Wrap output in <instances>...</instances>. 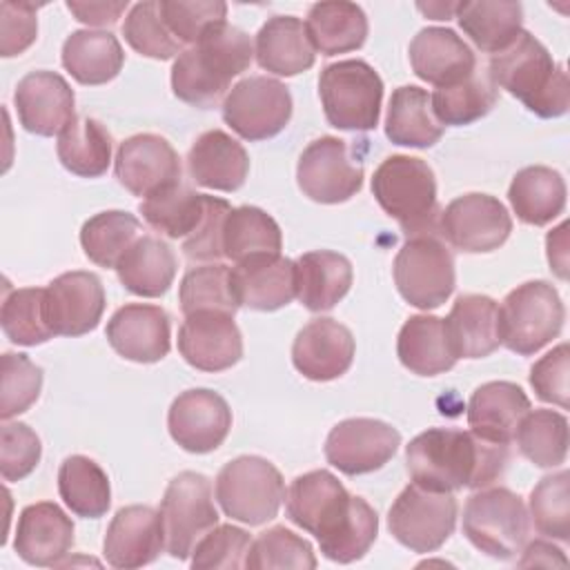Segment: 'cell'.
<instances>
[{
	"instance_id": "obj_1",
	"label": "cell",
	"mask_w": 570,
	"mask_h": 570,
	"mask_svg": "<svg viewBox=\"0 0 570 570\" xmlns=\"http://www.w3.org/2000/svg\"><path fill=\"white\" fill-rule=\"evenodd\" d=\"M285 510L289 521L314 534L321 552L336 563L365 557L379 534L376 510L363 497H352L330 470L296 476L285 494Z\"/></svg>"
},
{
	"instance_id": "obj_2",
	"label": "cell",
	"mask_w": 570,
	"mask_h": 570,
	"mask_svg": "<svg viewBox=\"0 0 570 570\" xmlns=\"http://www.w3.org/2000/svg\"><path fill=\"white\" fill-rule=\"evenodd\" d=\"M508 459L505 443H492L472 430L452 428H430L405 448L412 483L434 492L488 488L503 474Z\"/></svg>"
},
{
	"instance_id": "obj_3",
	"label": "cell",
	"mask_w": 570,
	"mask_h": 570,
	"mask_svg": "<svg viewBox=\"0 0 570 570\" xmlns=\"http://www.w3.org/2000/svg\"><path fill=\"white\" fill-rule=\"evenodd\" d=\"M249 36L225 22L209 27L196 45L185 49L171 67L174 96L187 105L209 109L227 96L232 78L252 65Z\"/></svg>"
},
{
	"instance_id": "obj_4",
	"label": "cell",
	"mask_w": 570,
	"mask_h": 570,
	"mask_svg": "<svg viewBox=\"0 0 570 570\" xmlns=\"http://www.w3.org/2000/svg\"><path fill=\"white\" fill-rule=\"evenodd\" d=\"M488 76L497 89L519 98L539 118H559L568 111V73L530 31H521L508 49L490 58Z\"/></svg>"
},
{
	"instance_id": "obj_5",
	"label": "cell",
	"mask_w": 570,
	"mask_h": 570,
	"mask_svg": "<svg viewBox=\"0 0 570 570\" xmlns=\"http://www.w3.org/2000/svg\"><path fill=\"white\" fill-rule=\"evenodd\" d=\"M372 194L407 238L436 234L439 200L432 167L414 156H387L372 176Z\"/></svg>"
},
{
	"instance_id": "obj_6",
	"label": "cell",
	"mask_w": 570,
	"mask_h": 570,
	"mask_svg": "<svg viewBox=\"0 0 570 570\" xmlns=\"http://www.w3.org/2000/svg\"><path fill=\"white\" fill-rule=\"evenodd\" d=\"M463 534L492 559H514L528 543V508L508 488H479L463 508Z\"/></svg>"
},
{
	"instance_id": "obj_7",
	"label": "cell",
	"mask_w": 570,
	"mask_h": 570,
	"mask_svg": "<svg viewBox=\"0 0 570 570\" xmlns=\"http://www.w3.org/2000/svg\"><path fill=\"white\" fill-rule=\"evenodd\" d=\"M318 96L325 118L343 131H370L379 125L383 80L365 60H338L323 67Z\"/></svg>"
},
{
	"instance_id": "obj_8",
	"label": "cell",
	"mask_w": 570,
	"mask_h": 570,
	"mask_svg": "<svg viewBox=\"0 0 570 570\" xmlns=\"http://www.w3.org/2000/svg\"><path fill=\"white\" fill-rule=\"evenodd\" d=\"M216 501L234 521L261 525L278 514L285 481L272 461L254 454L236 456L216 476Z\"/></svg>"
},
{
	"instance_id": "obj_9",
	"label": "cell",
	"mask_w": 570,
	"mask_h": 570,
	"mask_svg": "<svg viewBox=\"0 0 570 570\" xmlns=\"http://www.w3.org/2000/svg\"><path fill=\"white\" fill-rule=\"evenodd\" d=\"M566 307L548 281L517 285L499 307L501 345L530 356L561 334Z\"/></svg>"
},
{
	"instance_id": "obj_10",
	"label": "cell",
	"mask_w": 570,
	"mask_h": 570,
	"mask_svg": "<svg viewBox=\"0 0 570 570\" xmlns=\"http://www.w3.org/2000/svg\"><path fill=\"white\" fill-rule=\"evenodd\" d=\"M158 512L163 519L165 550L178 561L189 559L196 543L218 525L212 481L191 470L176 474L163 494Z\"/></svg>"
},
{
	"instance_id": "obj_11",
	"label": "cell",
	"mask_w": 570,
	"mask_h": 570,
	"mask_svg": "<svg viewBox=\"0 0 570 570\" xmlns=\"http://www.w3.org/2000/svg\"><path fill=\"white\" fill-rule=\"evenodd\" d=\"M392 274L399 294L419 309L443 305L456 283L452 252L436 234L407 238L394 258Z\"/></svg>"
},
{
	"instance_id": "obj_12",
	"label": "cell",
	"mask_w": 570,
	"mask_h": 570,
	"mask_svg": "<svg viewBox=\"0 0 570 570\" xmlns=\"http://www.w3.org/2000/svg\"><path fill=\"white\" fill-rule=\"evenodd\" d=\"M456 499L452 492L425 490L416 483L403 488L387 512L392 537L412 552L439 550L456 525Z\"/></svg>"
},
{
	"instance_id": "obj_13",
	"label": "cell",
	"mask_w": 570,
	"mask_h": 570,
	"mask_svg": "<svg viewBox=\"0 0 570 570\" xmlns=\"http://www.w3.org/2000/svg\"><path fill=\"white\" fill-rule=\"evenodd\" d=\"M292 118L289 89L267 76L236 82L223 100V120L245 140H267L281 134Z\"/></svg>"
},
{
	"instance_id": "obj_14",
	"label": "cell",
	"mask_w": 570,
	"mask_h": 570,
	"mask_svg": "<svg viewBox=\"0 0 570 570\" xmlns=\"http://www.w3.org/2000/svg\"><path fill=\"white\" fill-rule=\"evenodd\" d=\"M296 183L309 200L338 205L361 191L363 165L350 158L345 140L321 136L303 149L296 165Z\"/></svg>"
},
{
	"instance_id": "obj_15",
	"label": "cell",
	"mask_w": 570,
	"mask_h": 570,
	"mask_svg": "<svg viewBox=\"0 0 570 570\" xmlns=\"http://www.w3.org/2000/svg\"><path fill=\"white\" fill-rule=\"evenodd\" d=\"M439 232L459 252L488 254L508 240L512 218L499 198L472 191L454 198L441 212Z\"/></svg>"
},
{
	"instance_id": "obj_16",
	"label": "cell",
	"mask_w": 570,
	"mask_h": 570,
	"mask_svg": "<svg viewBox=\"0 0 570 570\" xmlns=\"http://www.w3.org/2000/svg\"><path fill=\"white\" fill-rule=\"evenodd\" d=\"M401 434L385 421L356 416L336 423L325 439V459L347 476L383 468L399 450Z\"/></svg>"
},
{
	"instance_id": "obj_17",
	"label": "cell",
	"mask_w": 570,
	"mask_h": 570,
	"mask_svg": "<svg viewBox=\"0 0 570 570\" xmlns=\"http://www.w3.org/2000/svg\"><path fill=\"white\" fill-rule=\"evenodd\" d=\"M167 428L183 450L207 454L227 439L232 430V410L214 390H185L174 399L167 412Z\"/></svg>"
},
{
	"instance_id": "obj_18",
	"label": "cell",
	"mask_w": 570,
	"mask_h": 570,
	"mask_svg": "<svg viewBox=\"0 0 570 570\" xmlns=\"http://www.w3.org/2000/svg\"><path fill=\"white\" fill-rule=\"evenodd\" d=\"M105 303L102 281L94 272H65L45 287V312L56 336H82L96 330Z\"/></svg>"
},
{
	"instance_id": "obj_19",
	"label": "cell",
	"mask_w": 570,
	"mask_h": 570,
	"mask_svg": "<svg viewBox=\"0 0 570 570\" xmlns=\"http://www.w3.org/2000/svg\"><path fill=\"white\" fill-rule=\"evenodd\" d=\"M114 171L118 183L134 196L151 194L180 183V158L171 142L158 134H136L120 142Z\"/></svg>"
},
{
	"instance_id": "obj_20",
	"label": "cell",
	"mask_w": 570,
	"mask_h": 570,
	"mask_svg": "<svg viewBox=\"0 0 570 570\" xmlns=\"http://www.w3.org/2000/svg\"><path fill=\"white\" fill-rule=\"evenodd\" d=\"M178 352L187 365L200 372H223L243 356V336L232 314L194 312L178 327Z\"/></svg>"
},
{
	"instance_id": "obj_21",
	"label": "cell",
	"mask_w": 570,
	"mask_h": 570,
	"mask_svg": "<svg viewBox=\"0 0 570 570\" xmlns=\"http://www.w3.org/2000/svg\"><path fill=\"white\" fill-rule=\"evenodd\" d=\"M20 125L36 136H60L76 120V98L56 71H31L13 91Z\"/></svg>"
},
{
	"instance_id": "obj_22",
	"label": "cell",
	"mask_w": 570,
	"mask_h": 570,
	"mask_svg": "<svg viewBox=\"0 0 570 570\" xmlns=\"http://www.w3.org/2000/svg\"><path fill=\"white\" fill-rule=\"evenodd\" d=\"M107 341L116 354L134 363H158L169 354V314L158 305L127 303L107 323Z\"/></svg>"
},
{
	"instance_id": "obj_23",
	"label": "cell",
	"mask_w": 570,
	"mask_h": 570,
	"mask_svg": "<svg viewBox=\"0 0 570 570\" xmlns=\"http://www.w3.org/2000/svg\"><path fill=\"white\" fill-rule=\"evenodd\" d=\"M229 285L238 307L274 312L296 298V263L281 254H261L229 267Z\"/></svg>"
},
{
	"instance_id": "obj_24",
	"label": "cell",
	"mask_w": 570,
	"mask_h": 570,
	"mask_svg": "<svg viewBox=\"0 0 570 570\" xmlns=\"http://www.w3.org/2000/svg\"><path fill=\"white\" fill-rule=\"evenodd\" d=\"M165 550L160 512L149 505L120 508L105 534L102 554L114 568H142L154 563Z\"/></svg>"
},
{
	"instance_id": "obj_25",
	"label": "cell",
	"mask_w": 570,
	"mask_h": 570,
	"mask_svg": "<svg viewBox=\"0 0 570 570\" xmlns=\"http://www.w3.org/2000/svg\"><path fill=\"white\" fill-rule=\"evenodd\" d=\"M354 352L352 332L343 323L321 316L296 334L292 363L309 381H334L350 370Z\"/></svg>"
},
{
	"instance_id": "obj_26",
	"label": "cell",
	"mask_w": 570,
	"mask_h": 570,
	"mask_svg": "<svg viewBox=\"0 0 570 570\" xmlns=\"http://www.w3.org/2000/svg\"><path fill=\"white\" fill-rule=\"evenodd\" d=\"M73 546V521L51 501L22 508L16 525L13 550L29 566H60Z\"/></svg>"
},
{
	"instance_id": "obj_27",
	"label": "cell",
	"mask_w": 570,
	"mask_h": 570,
	"mask_svg": "<svg viewBox=\"0 0 570 570\" xmlns=\"http://www.w3.org/2000/svg\"><path fill=\"white\" fill-rule=\"evenodd\" d=\"M412 71L436 89L463 82L476 71L474 51L445 27H425L410 42Z\"/></svg>"
},
{
	"instance_id": "obj_28",
	"label": "cell",
	"mask_w": 570,
	"mask_h": 570,
	"mask_svg": "<svg viewBox=\"0 0 570 570\" xmlns=\"http://www.w3.org/2000/svg\"><path fill=\"white\" fill-rule=\"evenodd\" d=\"M187 169L196 185L216 191H236L249 174L245 147L223 129L200 134L187 154Z\"/></svg>"
},
{
	"instance_id": "obj_29",
	"label": "cell",
	"mask_w": 570,
	"mask_h": 570,
	"mask_svg": "<svg viewBox=\"0 0 570 570\" xmlns=\"http://www.w3.org/2000/svg\"><path fill=\"white\" fill-rule=\"evenodd\" d=\"M528 412L530 399L517 383L490 381L472 392L468 401V425L481 439L508 445Z\"/></svg>"
},
{
	"instance_id": "obj_30",
	"label": "cell",
	"mask_w": 570,
	"mask_h": 570,
	"mask_svg": "<svg viewBox=\"0 0 570 570\" xmlns=\"http://www.w3.org/2000/svg\"><path fill=\"white\" fill-rule=\"evenodd\" d=\"M443 321L456 358H483L501 345L499 305L490 296L461 294Z\"/></svg>"
},
{
	"instance_id": "obj_31",
	"label": "cell",
	"mask_w": 570,
	"mask_h": 570,
	"mask_svg": "<svg viewBox=\"0 0 570 570\" xmlns=\"http://www.w3.org/2000/svg\"><path fill=\"white\" fill-rule=\"evenodd\" d=\"M256 62L274 76H296L314 65L316 51L305 22L296 16H272L256 33Z\"/></svg>"
},
{
	"instance_id": "obj_32",
	"label": "cell",
	"mask_w": 570,
	"mask_h": 570,
	"mask_svg": "<svg viewBox=\"0 0 570 570\" xmlns=\"http://www.w3.org/2000/svg\"><path fill=\"white\" fill-rule=\"evenodd\" d=\"M396 354L405 370L419 376H436L456 365L445 321L430 314L410 316L396 338Z\"/></svg>"
},
{
	"instance_id": "obj_33",
	"label": "cell",
	"mask_w": 570,
	"mask_h": 570,
	"mask_svg": "<svg viewBox=\"0 0 570 570\" xmlns=\"http://www.w3.org/2000/svg\"><path fill=\"white\" fill-rule=\"evenodd\" d=\"M352 278V263L343 254L307 252L296 261V298L309 312H327L350 292Z\"/></svg>"
},
{
	"instance_id": "obj_34",
	"label": "cell",
	"mask_w": 570,
	"mask_h": 570,
	"mask_svg": "<svg viewBox=\"0 0 570 570\" xmlns=\"http://www.w3.org/2000/svg\"><path fill=\"white\" fill-rule=\"evenodd\" d=\"M176 254L158 236H140L116 265L118 281L136 296L158 298L163 296L176 276Z\"/></svg>"
},
{
	"instance_id": "obj_35",
	"label": "cell",
	"mask_w": 570,
	"mask_h": 570,
	"mask_svg": "<svg viewBox=\"0 0 570 570\" xmlns=\"http://www.w3.org/2000/svg\"><path fill=\"white\" fill-rule=\"evenodd\" d=\"M454 18L463 33L492 56L508 49L523 31V7L510 0L459 2Z\"/></svg>"
},
{
	"instance_id": "obj_36",
	"label": "cell",
	"mask_w": 570,
	"mask_h": 570,
	"mask_svg": "<svg viewBox=\"0 0 570 570\" xmlns=\"http://www.w3.org/2000/svg\"><path fill=\"white\" fill-rule=\"evenodd\" d=\"M445 127L436 120L430 94L425 89L403 85L392 91L385 116V136L394 145L425 149L436 145Z\"/></svg>"
},
{
	"instance_id": "obj_37",
	"label": "cell",
	"mask_w": 570,
	"mask_h": 570,
	"mask_svg": "<svg viewBox=\"0 0 570 570\" xmlns=\"http://www.w3.org/2000/svg\"><path fill=\"white\" fill-rule=\"evenodd\" d=\"M508 200L521 223L534 227L548 225L566 207L563 176L546 165L523 167L510 183Z\"/></svg>"
},
{
	"instance_id": "obj_38",
	"label": "cell",
	"mask_w": 570,
	"mask_h": 570,
	"mask_svg": "<svg viewBox=\"0 0 570 570\" xmlns=\"http://www.w3.org/2000/svg\"><path fill=\"white\" fill-rule=\"evenodd\" d=\"M305 29L314 51L323 56L347 53L363 47L367 38V16L354 2H316L307 11Z\"/></svg>"
},
{
	"instance_id": "obj_39",
	"label": "cell",
	"mask_w": 570,
	"mask_h": 570,
	"mask_svg": "<svg viewBox=\"0 0 570 570\" xmlns=\"http://www.w3.org/2000/svg\"><path fill=\"white\" fill-rule=\"evenodd\" d=\"M125 62L118 38L109 31L80 29L62 45V67L80 85H105L114 80Z\"/></svg>"
},
{
	"instance_id": "obj_40",
	"label": "cell",
	"mask_w": 570,
	"mask_h": 570,
	"mask_svg": "<svg viewBox=\"0 0 570 570\" xmlns=\"http://www.w3.org/2000/svg\"><path fill=\"white\" fill-rule=\"evenodd\" d=\"M58 492L65 505L82 519H98L111 505L107 472L85 454H71L60 463Z\"/></svg>"
},
{
	"instance_id": "obj_41",
	"label": "cell",
	"mask_w": 570,
	"mask_h": 570,
	"mask_svg": "<svg viewBox=\"0 0 570 570\" xmlns=\"http://www.w3.org/2000/svg\"><path fill=\"white\" fill-rule=\"evenodd\" d=\"M111 134L96 118H76L56 142L62 167L82 178H98L111 163Z\"/></svg>"
},
{
	"instance_id": "obj_42",
	"label": "cell",
	"mask_w": 570,
	"mask_h": 570,
	"mask_svg": "<svg viewBox=\"0 0 570 570\" xmlns=\"http://www.w3.org/2000/svg\"><path fill=\"white\" fill-rule=\"evenodd\" d=\"M281 227L267 212L252 205L232 207L223 227L225 258L240 263L261 254H281Z\"/></svg>"
},
{
	"instance_id": "obj_43",
	"label": "cell",
	"mask_w": 570,
	"mask_h": 570,
	"mask_svg": "<svg viewBox=\"0 0 570 570\" xmlns=\"http://www.w3.org/2000/svg\"><path fill=\"white\" fill-rule=\"evenodd\" d=\"M138 209L156 232L169 238H187L203 218L205 194H198L183 183H174L149 198H142Z\"/></svg>"
},
{
	"instance_id": "obj_44",
	"label": "cell",
	"mask_w": 570,
	"mask_h": 570,
	"mask_svg": "<svg viewBox=\"0 0 570 570\" xmlns=\"http://www.w3.org/2000/svg\"><path fill=\"white\" fill-rule=\"evenodd\" d=\"M140 238V220L120 209H109L91 216L80 229V245L85 256L100 265L114 267L127 254V249Z\"/></svg>"
},
{
	"instance_id": "obj_45",
	"label": "cell",
	"mask_w": 570,
	"mask_h": 570,
	"mask_svg": "<svg viewBox=\"0 0 570 570\" xmlns=\"http://www.w3.org/2000/svg\"><path fill=\"white\" fill-rule=\"evenodd\" d=\"M430 100H432V111L443 127L445 125L461 127L490 114V109L499 100V89L490 80L488 71L485 73L474 71L470 78H465L459 85L436 89L430 96Z\"/></svg>"
},
{
	"instance_id": "obj_46",
	"label": "cell",
	"mask_w": 570,
	"mask_h": 570,
	"mask_svg": "<svg viewBox=\"0 0 570 570\" xmlns=\"http://www.w3.org/2000/svg\"><path fill=\"white\" fill-rule=\"evenodd\" d=\"M519 452L537 468H557L568 456V419L554 410H530L517 428Z\"/></svg>"
},
{
	"instance_id": "obj_47",
	"label": "cell",
	"mask_w": 570,
	"mask_h": 570,
	"mask_svg": "<svg viewBox=\"0 0 570 570\" xmlns=\"http://www.w3.org/2000/svg\"><path fill=\"white\" fill-rule=\"evenodd\" d=\"M0 325L4 336L16 345H40L56 334L49 327L45 312V287L11 289L2 301Z\"/></svg>"
},
{
	"instance_id": "obj_48",
	"label": "cell",
	"mask_w": 570,
	"mask_h": 570,
	"mask_svg": "<svg viewBox=\"0 0 570 570\" xmlns=\"http://www.w3.org/2000/svg\"><path fill=\"white\" fill-rule=\"evenodd\" d=\"M178 303L185 316L203 309L236 314L238 303L229 285V267L223 263H209L189 269L178 287Z\"/></svg>"
},
{
	"instance_id": "obj_49",
	"label": "cell",
	"mask_w": 570,
	"mask_h": 570,
	"mask_svg": "<svg viewBox=\"0 0 570 570\" xmlns=\"http://www.w3.org/2000/svg\"><path fill=\"white\" fill-rule=\"evenodd\" d=\"M245 568L249 570H272V568H292V570H312L316 568V557L307 539L287 530L285 525H274L261 532L247 554Z\"/></svg>"
},
{
	"instance_id": "obj_50",
	"label": "cell",
	"mask_w": 570,
	"mask_h": 570,
	"mask_svg": "<svg viewBox=\"0 0 570 570\" xmlns=\"http://www.w3.org/2000/svg\"><path fill=\"white\" fill-rule=\"evenodd\" d=\"M122 36L134 51L147 58L169 60L183 53V42L176 40L165 24L158 0H145L134 4L122 22Z\"/></svg>"
},
{
	"instance_id": "obj_51",
	"label": "cell",
	"mask_w": 570,
	"mask_h": 570,
	"mask_svg": "<svg viewBox=\"0 0 570 570\" xmlns=\"http://www.w3.org/2000/svg\"><path fill=\"white\" fill-rule=\"evenodd\" d=\"M570 474L568 470L543 476L530 492V519L539 534L568 541L570 539Z\"/></svg>"
},
{
	"instance_id": "obj_52",
	"label": "cell",
	"mask_w": 570,
	"mask_h": 570,
	"mask_svg": "<svg viewBox=\"0 0 570 570\" xmlns=\"http://www.w3.org/2000/svg\"><path fill=\"white\" fill-rule=\"evenodd\" d=\"M42 370L27 356L4 352L0 358V419L27 412L40 396Z\"/></svg>"
},
{
	"instance_id": "obj_53",
	"label": "cell",
	"mask_w": 570,
	"mask_h": 570,
	"mask_svg": "<svg viewBox=\"0 0 570 570\" xmlns=\"http://www.w3.org/2000/svg\"><path fill=\"white\" fill-rule=\"evenodd\" d=\"M158 9L183 45H196L209 27L225 22L227 16V4L220 0H158Z\"/></svg>"
},
{
	"instance_id": "obj_54",
	"label": "cell",
	"mask_w": 570,
	"mask_h": 570,
	"mask_svg": "<svg viewBox=\"0 0 570 570\" xmlns=\"http://www.w3.org/2000/svg\"><path fill=\"white\" fill-rule=\"evenodd\" d=\"M252 546V537L247 530L223 523L214 525L194 548L191 552V568L205 570V568H225L236 570L245 568V554Z\"/></svg>"
},
{
	"instance_id": "obj_55",
	"label": "cell",
	"mask_w": 570,
	"mask_h": 570,
	"mask_svg": "<svg viewBox=\"0 0 570 570\" xmlns=\"http://www.w3.org/2000/svg\"><path fill=\"white\" fill-rule=\"evenodd\" d=\"M42 454L38 434L27 423H9L0 428V474L4 481L29 476Z\"/></svg>"
},
{
	"instance_id": "obj_56",
	"label": "cell",
	"mask_w": 570,
	"mask_h": 570,
	"mask_svg": "<svg viewBox=\"0 0 570 570\" xmlns=\"http://www.w3.org/2000/svg\"><path fill=\"white\" fill-rule=\"evenodd\" d=\"M232 212V205L225 198L205 194V212L198 227L183 238V254L189 261H220L223 254V227L225 218Z\"/></svg>"
},
{
	"instance_id": "obj_57",
	"label": "cell",
	"mask_w": 570,
	"mask_h": 570,
	"mask_svg": "<svg viewBox=\"0 0 570 570\" xmlns=\"http://www.w3.org/2000/svg\"><path fill=\"white\" fill-rule=\"evenodd\" d=\"M568 372H570V350L568 343L552 347L530 367V385L534 394L559 407H568Z\"/></svg>"
},
{
	"instance_id": "obj_58",
	"label": "cell",
	"mask_w": 570,
	"mask_h": 570,
	"mask_svg": "<svg viewBox=\"0 0 570 570\" xmlns=\"http://www.w3.org/2000/svg\"><path fill=\"white\" fill-rule=\"evenodd\" d=\"M38 4L0 2V56L11 58L27 51L38 36Z\"/></svg>"
},
{
	"instance_id": "obj_59",
	"label": "cell",
	"mask_w": 570,
	"mask_h": 570,
	"mask_svg": "<svg viewBox=\"0 0 570 570\" xmlns=\"http://www.w3.org/2000/svg\"><path fill=\"white\" fill-rule=\"evenodd\" d=\"M67 9L76 16L78 22L89 27H111L127 9V0L118 2H67Z\"/></svg>"
},
{
	"instance_id": "obj_60",
	"label": "cell",
	"mask_w": 570,
	"mask_h": 570,
	"mask_svg": "<svg viewBox=\"0 0 570 570\" xmlns=\"http://www.w3.org/2000/svg\"><path fill=\"white\" fill-rule=\"evenodd\" d=\"M546 247H548V263L550 269L559 276V278H568V223H561L557 229H552L546 238Z\"/></svg>"
},
{
	"instance_id": "obj_61",
	"label": "cell",
	"mask_w": 570,
	"mask_h": 570,
	"mask_svg": "<svg viewBox=\"0 0 570 570\" xmlns=\"http://www.w3.org/2000/svg\"><path fill=\"white\" fill-rule=\"evenodd\" d=\"M523 552V559L519 561V566H566V557L559 548H554L548 541H534L528 543Z\"/></svg>"
},
{
	"instance_id": "obj_62",
	"label": "cell",
	"mask_w": 570,
	"mask_h": 570,
	"mask_svg": "<svg viewBox=\"0 0 570 570\" xmlns=\"http://www.w3.org/2000/svg\"><path fill=\"white\" fill-rule=\"evenodd\" d=\"M456 4L459 2H428V4L419 2L416 7H419V11H423L432 20H450V18H454Z\"/></svg>"
}]
</instances>
